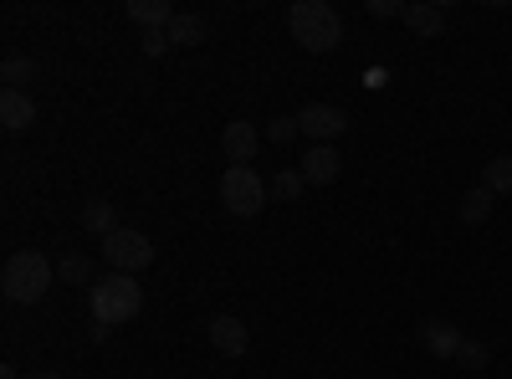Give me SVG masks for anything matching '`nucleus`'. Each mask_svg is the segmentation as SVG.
I'll return each instance as SVG.
<instances>
[{
	"label": "nucleus",
	"mask_w": 512,
	"mask_h": 379,
	"mask_svg": "<svg viewBox=\"0 0 512 379\" xmlns=\"http://www.w3.org/2000/svg\"><path fill=\"white\" fill-rule=\"evenodd\" d=\"M287 26L308 52H333L338 41H344V16H338L328 0H297L287 11Z\"/></svg>",
	"instance_id": "1"
},
{
	"label": "nucleus",
	"mask_w": 512,
	"mask_h": 379,
	"mask_svg": "<svg viewBox=\"0 0 512 379\" xmlns=\"http://www.w3.org/2000/svg\"><path fill=\"white\" fill-rule=\"evenodd\" d=\"M139 308H144V287H139V277H128V272H108V277H98L93 282V318L98 323H128V318H139Z\"/></svg>",
	"instance_id": "2"
},
{
	"label": "nucleus",
	"mask_w": 512,
	"mask_h": 379,
	"mask_svg": "<svg viewBox=\"0 0 512 379\" xmlns=\"http://www.w3.org/2000/svg\"><path fill=\"white\" fill-rule=\"evenodd\" d=\"M52 277H57V267L41 257V251H16V257L6 262V272H0V287H6L11 303H41Z\"/></svg>",
	"instance_id": "3"
},
{
	"label": "nucleus",
	"mask_w": 512,
	"mask_h": 379,
	"mask_svg": "<svg viewBox=\"0 0 512 379\" xmlns=\"http://www.w3.org/2000/svg\"><path fill=\"white\" fill-rule=\"evenodd\" d=\"M103 262H108V272H128V277H139V272L154 262V241H149L144 231L118 226L113 236H103Z\"/></svg>",
	"instance_id": "4"
},
{
	"label": "nucleus",
	"mask_w": 512,
	"mask_h": 379,
	"mask_svg": "<svg viewBox=\"0 0 512 379\" xmlns=\"http://www.w3.org/2000/svg\"><path fill=\"white\" fill-rule=\"evenodd\" d=\"M221 200H226L231 216H256V210L267 205V185L251 164H231L226 180H221Z\"/></svg>",
	"instance_id": "5"
},
{
	"label": "nucleus",
	"mask_w": 512,
	"mask_h": 379,
	"mask_svg": "<svg viewBox=\"0 0 512 379\" xmlns=\"http://www.w3.org/2000/svg\"><path fill=\"white\" fill-rule=\"evenodd\" d=\"M297 123H303V134H308L313 144H333L338 134L349 129V113L338 108V103H308L303 113H297Z\"/></svg>",
	"instance_id": "6"
},
{
	"label": "nucleus",
	"mask_w": 512,
	"mask_h": 379,
	"mask_svg": "<svg viewBox=\"0 0 512 379\" xmlns=\"http://www.w3.org/2000/svg\"><path fill=\"white\" fill-rule=\"evenodd\" d=\"M338 170H344V159H338L333 144H313V149L303 154V180H308V185H333Z\"/></svg>",
	"instance_id": "7"
},
{
	"label": "nucleus",
	"mask_w": 512,
	"mask_h": 379,
	"mask_svg": "<svg viewBox=\"0 0 512 379\" xmlns=\"http://www.w3.org/2000/svg\"><path fill=\"white\" fill-rule=\"evenodd\" d=\"M210 344H216L226 359H241V354H246V323H241V318H231V313L210 318Z\"/></svg>",
	"instance_id": "8"
},
{
	"label": "nucleus",
	"mask_w": 512,
	"mask_h": 379,
	"mask_svg": "<svg viewBox=\"0 0 512 379\" xmlns=\"http://www.w3.org/2000/svg\"><path fill=\"white\" fill-rule=\"evenodd\" d=\"M221 144H226V159L231 164H251L256 159V144H262V134L251 129V123H226V134H221Z\"/></svg>",
	"instance_id": "9"
},
{
	"label": "nucleus",
	"mask_w": 512,
	"mask_h": 379,
	"mask_svg": "<svg viewBox=\"0 0 512 379\" xmlns=\"http://www.w3.org/2000/svg\"><path fill=\"white\" fill-rule=\"evenodd\" d=\"M128 16H134L144 31H169V21H175L180 11L169 6V0H128Z\"/></svg>",
	"instance_id": "10"
},
{
	"label": "nucleus",
	"mask_w": 512,
	"mask_h": 379,
	"mask_svg": "<svg viewBox=\"0 0 512 379\" xmlns=\"http://www.w3.org/2000/svg\"><path fill=\"white\" fill-rule=\"evenodd\" d=\"M0 123H6V129H26V123H36V103L21 88H6L0 93Z\"/></svg>",
	"instance_id": "11"
},
{
	"label": "nucleus",
	"mask_w": 512,
	"mask_h": 379,
	"mask_svg": "<svg viewBox=\"0 0 512 379\" xmlns=\"http://www.w3.org/2000/svg\"><path fill=\"white\" fill-rule=\"evenodd\" d=\"M420 344L431 349L436 359H456V349H461L466 339H461V333H456L451 323H425V328H420Z\"/></svg>",
	"instance_id": "12"
},
{
	"label": "nucleus",
	"mask_w": 512,
	"mask_h": 379,
	"mask_svg": "<svg viewBox=\"0 0 512 379\" xmlns=\"http://www.w3.org/2000/svg\"><path fill=\"white\" fill-rule=\"evenodd\" d=\"M415 36H441V26H446V11L441 6H405V16H400Z\"/></svg>",
	"instance_id": "13"
},
{
	"label": "nucleus",
	"mask_w": 512,
	"mask_h": 379,
	"mask_svg": "<svg viewBox=\"0 0 512 379\" xmlns=\"http://www.w3.org/2000/svg\"><path fill=\"white\" fill-rule=\"evenodd\" d=\"M200 41H205V21L200 16L180 11L175 21H169V47H200Z\"/></svg>",
	"instance_id": "14"
},
{
	"label": "nucleus",
	"mask_w": 512,
	"mask_h": 379,
	"mask_svg": "<svg viewBox=\"0 0 512 379\" xmlns=\"http://www.w3.org/2000/svg\"><path fill=\"white\" fill-rule=\"evenodd\" d=\"M82 226H88L93 236H113L118 231V210L108 200H88V205H82Z\"/></svg>",
	"instance_id": "15"
},
{
	"label": "nucleus",
	"mask_w": 512,
	"mask_h": 379,
	"mask_svg": "<svg viewBox=\"0 0 512 379\" xmlns=\"http://www.w3.org/2000/svg\"><path fill=\"white\" fill-rule=\"evenodd\" d=\"M482 190H492V195H507L512 190V154H497L487 170H482Z\"/></svg>",
	"instance_id": "16"
},
{
	"label": "nucleus",
	"mask_w": 512,
	"mask_h": 379,
	"mask_svg": "<svg viewBox=\"0 0 512 379\" xmlns=\"http://www.w3.org/2000/svg\"><path fill=\"white\" fill-rule=\"evenodd\" d=\"M57 277L72 282V287H88V282H93V262L82 257V251H67V257L57 262Z\"/></svg>",
	"instance_id": "17"
},
{
	"label": "nucleus",
	"mask_w": 512,
	"mask_h": 379,
	"mask_svg": "<svg viewBox=\"0 0 512 379\" xmlns=\"http://www.w3.org/2000/svg\"><path fill=\"white\" fill-rule=\"evenodd\" d=\"M487 216H492V190H482V185L466 190V195H461V221L477 226V221H487Z\"/></svg>",
	"instance_id": "18"
},
{
	"label": "nucleus",
	"mask_w": 512,
	"mask_h": 379,
	"mask_svg": "<svg viewBox=\"0 0 512 379\" xmlns=\"http://www.w3.org/2000/svg\"><path fill=\"white\" fill-rule=\"evenodd\" d=\"M303 185H308L303 170H282V175L267 185V195H277V200H297V195H303Z\"/></svg>",
	"instance_id": "19"
},
{
	"label": "nucleus",
	"mask_w": 512,
	"mask_h": 379,
	"mask_svg": "<svg viewBox=\"0 0 512 379\" xmlns=\"http://www.w3.org/2000/svg\"><path fill=\"white\" fill-rule=\"evenodd\" d=\"M292 134H303V123H297V113H277V118L267 123V139H272V144H287Z\"/></svg>",
	"instance_id": "20"
},
{
	"label": "nucleus",
	"mask_w": 512,
	"mask_h": 379,
	"mask_svg": "<svg viewBox=\"0 0 512 379\" xmlns=\"http://www.w3.org/2000/svg\"><path fill=\"white\" fill-rule=\"evenodd\" d=\"M0 72H6V88H21L26 77H36V62L31 57H6V67H0Z\"/></svg>",
	"instance_id": "21"
},
{
	"label": "nucleus",
	"mask_w": 512,
	"mask_h": 379,
	"mask_svg": "<svg viewBox=\"0 0 512 379\" xmlns=\"http://www.w3.org/2000/svg\"><path fill=\"white\" fill-rule=\"evenodd\" d=\"M456 364H461V369H482V364H487V344H472V339H466V344L456 349Z\"/></svg>",
	"instance_id": "22"
},
{
	"label": "nucleus",
	"mask_w": 512,
	"mask_h": 379,
	"mask_svg": "<svg viewBox=\"0 0 512 379\" xmlns=\"http://www.w3.org/2000/svg\"><path fill=\"white\" fill-rule=\"evenodd\" d=\"M139 41H144V52H149V57H164V52H169V31H144Z\"/></svg>",
	"instance_id": "23"
},
{
	"label": "nucleus",
	"mask_w": 512,
	"mask_h": 379,
	"mask_svg": "<svg viewBox=\"0 0 512 379\" xmlns=\"http://www.w3.org/2000/svg\"><path fill=\"white\" fill-rule=\"evenodd\" d=\"M374 16H405V6H395V0H369Z\"/></svg>",
	"instance_id": "24"
},
{
	"label": "nucleus",
	"mask_w": 512,
	"mask_h": 379,
	"mask_svg": "<svg viewBox=\"0 0 512 379\" xmlns=\"http://www.w3.org/2000/svg\"><path fill=\"white\" fill-rule=\"evenodd\" d=\"M36 379H67V374H57V369H47V374H36Z\"/></svg>",
	"instance_id": "25"
},
{
	"label": "nucleus",
	"mask_w": 512,
	"mask_h": 379,
	"mask_svg": "<svg viewBox=\"0 0 512 379\" xmlns=\"http://www.w3.org/2000/svg\"><path fill=\"white\" fill-rule=\"evenodd\" d=\"M0 379H21V374H16V369H0Z\"/></svg>",
	"instance_id": "26"
}]
</instances>
